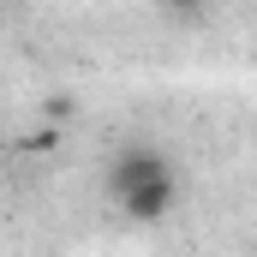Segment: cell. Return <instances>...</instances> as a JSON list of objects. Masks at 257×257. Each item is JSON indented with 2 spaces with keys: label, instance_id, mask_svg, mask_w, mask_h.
Masks as SVG:
<instances>
[{
  "label": "cell",
  "instance_id": "3",
  "mask_svg": "<svg viewBox=\"0 0 257 257\" xmlns=\"http://www.w3.org/2000/svg\"><path fill=\"white\" fill-rule=\"evenodd\" d=\"M72 114H78V102H72V96H42V120H48V126H66V120H72Z\"/></svg>",
  "mask_w": 257,
  "mask_h": 257
},
{
  "label": "cell",
  "instance_id": "2",
  "mask_svg": "<svg viewBox=\"0 0 257 257\" xmlns=\"http://www.w3.org/2000/svg\"><path fill=\"white\" fill-rule=\"evenodd\" d=\"M162 168H168V156H162L156 144H126V150H114V162H108V192L120 197V192H132L138 180L162 174Z\"/></svg>",
  "mask_w": 257,
  "mask_h": 257
},
{
  "label": "cell",
  "instance_id": "4",
  "mask_svg": "<svg viewBox=\"0 0 257 257\" xmlns=\"http://www.w3.org/2000/svg\"><path fill=\"white\" fill-rule=\"evenodd\" d=\"M162 6H168L174 18H186V24H192V18H203V12H209V0H162Z\"/></svg>",
  "mask_w": 257,
  "mask_h": 257
},
{
  "label": "cell",
  "instance_id": "1",
  "mask_svg": "<svg viewBox=\"0 0 257 257\" xmlns=\"http://www.w3.org/2000/svg\"><path fill=\"white\" fill-rule=\"evenodd\" d=\"M120 209H126L132 221H144V227H156V221H168V215L180 209V180H174V168H162V174H150V180H138L132 192H120Z\"/></svg>",
  "mask_w": 257,
  "mask_h": 257
}]
</instances>
